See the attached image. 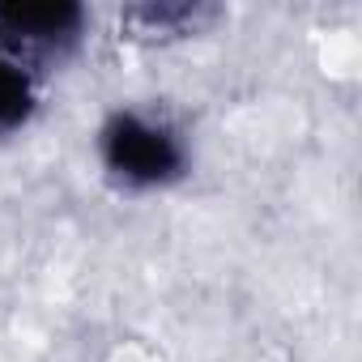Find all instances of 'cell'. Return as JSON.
<instances>
[{
  "label": "cell",
  "instance_id": "6da1fadb",
  "mask_svg": "<svg viewBox=\"0 0 362 362\" xmlns=\"http://www.w3.org/2000/svg\"><path fill=\"white\" fill-rule=\"evenodd\" d=\"M98 149L103 166L128 188H158L184 170V141L175 128L141 111H115L103 124Z\"/></svg>",
  "mask_w": 362,
  "mask_h": 362
},
{
  "label": "cell",
  "instance_id": "7a4b0ae2",
  "mask_svg": "<svg viewBox=\"0 0 362 362\" xmlns=\"http://www.w3.org/2000/svg\"><path fill=\"white\" fill-rule=\"evenodd\" d=\"M81 30V5L69 0H47V5H0V43L5 56H30V52H60Z\"/></svg>",
  "mask_w": 362,
  "mask_h": 362
},
{
  "label": "cell",
  "instance_id": "3957f363",
  "mask_svg": "<svg viewBox=\"0 0 362 362\" xmlns=\"http://www.w3.org/2000/svg\"><path fill=\"white\" fill-rule=\"evenodd\" d=\"M35 111V81L22 60L0 52V136L22 128Z\"/></svg>",
  "mask_w": 362,
  "mask_h": 362
}]
</instances>
